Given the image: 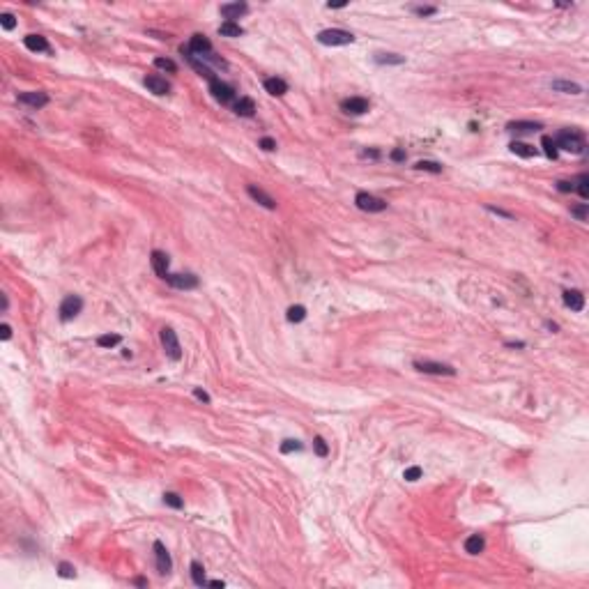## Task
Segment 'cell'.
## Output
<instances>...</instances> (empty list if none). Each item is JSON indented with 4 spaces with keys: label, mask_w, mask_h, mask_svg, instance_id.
Listing matches in <instances>:
<instances>
[{
    "label": "cell",
    "mask_w": 589,
    "mask_h": 589,
    "mask_svg": "<svg viewBox=\"0 0 589 589\" xmlns=\"http://www.w3.org/2000/svg\"><path fill=\"white\" fill-rule=\"evenodd\" d=\"M193 396H196L198 401H203V403H210V396H208V391H203V389H193Z\"/></svg>",
    "instance_id": "bcb514c9"
},
{
    "label": "cell",
    "mask_w": 589,
    "mask_h": 589,
    "mask_svg": "<svg viewBox=\"0 0 589 589\" xmlns=\"http://www.w3.org/2000/svg\"><path fill=\"white\" fill-rule=\"evenodd\" d=\"M541 145L546 147V157L548 159H557V152H559V150H557L555 141H552L550 136H543V138H541Z\"/></svg>",
    "instance_id": "1f68e13d"
},
{
    "label": "cell",
    "mask_w": 589,
    "mask_h": 589,
    "mask_svg": "<svg viewBox=\"0 0 589 589\" xmlns=\"http://www.w3.org/2000/svg\"><path fill=\"white\" fill-rule=\"evenodd\" d=\"M154 557H157V568L161 575H168L170 568H173V559H170L168 550L161 541H154Z\"/></svg>",
    "instance_id": "9c48e42d"
},
{
    "label": "cell",
    "mask_w": 589,
    "mask_h": 589,
    "mask_svg": "<svg viewBox=\"0 0 589 589\" xmlns=\"http://www.w3.org/2000/svg\"><path fill=\"white\" fill-rule=\"evenodd\" d=\"M120 343H122L120 334H102V336H97L99 348H115V345H120Z\"/></svg>",
    "instance_id": "4316f807"
},
{
    "label": "cell",
    "mask_w": 589,
    "mask_h": 589,
    "mask_svg": "<svg viewBox=\"0 0 589 589\" xmlns=\"http://www.w3.org/2000/svg\"><path fill=\"white\" fill-rule=\"evenodd\" d=\"M242 33H244L242 26L240 23H235V21H224L221 26H219V35H224V37H240Z\"/></svg>",
    "instance_id": "d4e9b609"
},
{
    "label": "cell",
    "mask_w": 589,
    "mask_h": 589,
    "mask_svg": "<svg viewBox=\"0 0 589 589\" xmlns=\"http://www.w3.org/2000/svg\"><path fill=\"white\" fill-rule=\"evenodd\" d=\"M159 338H161V348H164L166 357L173 361H180L182 359V348H180V341H177V334L173 332L170 327H164L159 332Z\"/></svg>",
    "instance_id": "3957f363"
},
{
    "label": "cell",
    "mask_w": 589,
    "mask_h": 589,
    "mask_svg": "<svg viewBox=\"0 0 589 589\" xmlns=\"http://www.w3.org/2000/svg\"><path fill=\"white\" fill-rule=\"evenodd\" d=\"M564 304L571 311H582L584 309V294L580 290H564Z\"/></svg>",
    "instance_id": "ac0fdd59"
},
{
    "label": "cell",
    "mask_w": 589,
    "mask_h": 589,
    "mask_svg": "<svg viewBox=\"0 0 589 589\" xmlns=\"http://www.w3.org/2000/svg\"><path fill=\"white\" fill-rule=\"evenodd\" d=\"M488 212H493V214H497V217H504V219H513V214L511 212H504V210H500V208H493V205H488Z\"/></svg>",
    "instance_id": "ee69618b"
},
{
    "label": "cell",
    "mask_w": 589,
    "mask_h": 589,
    "mask_svg": "<svg viewBox=\"0 0 589 589\" xmlns=\"http://www.w3.org/2000/svg\"><path fill=\"white\" fill-rule=\"evenodd\" d=\"M150 262H152V269H154V272H157L161 278L168 276V265H170V260H168V256H166L164 251H152V256H150Z\"/></svg>",
    "instance_id": "9a60e30c"
},
{
    "label": "cell",
    "mask_w": 589,
    "mask_h": 589,
    "mask_svg": "<svg viewBox=\"0 0 589 589\" xmlns=\"http://www.w3.org/2000/svg\"><path fill=\"white\" fill-rule=\"evenodd\" d=\"M389 157H391V161H399V164H401V161H405V159H408V154H405L403 147H396V150H391V154H389Z\"/></svg>",
    "instance_id": "b9f144b4"
},
{
    "label": "cell",
    "mask_w": 589,
    "mask_h": 589,
    "mask_svg": "<svg viewBox=\"0 0 589 589\" xmlns=\"http://www.w3.org/2000/svg\"><path fill=\"white\" fill-rule=\"evenodd\" d=\"M258 145H260L265 152H274V150H276V141H274V138H269V136L260 138V143H258Z\"/></svg>",
    "instance_id": "60d3db41"
},
{
    "label": "cell",
    "mask_w": 589,
    "mask_h": 589,
    "mask_svg": "<svg viewBox=\"0 0 589 589\" xmlns=\"http://www.w3.org/2000/svg\"><path fill=\"white\" fill-rule=\"evenodd\" d=\"M375 62L377 65H403L405 58L396 53H375Z\"/></svg>",
    "instance_id": "83f0119b"
},
{
    "label": "cell",
    "mask_w": 589,
    "mask_h": 589,
    "mask_svg": "<svg viewBox=\"0 0 589 589\" xmlns=\"http://www.w3.org/2000/svg\"><path fill=\"white\" fill-rule=\"evenodd\" d=\"M23 44H26L28 51H33V53H44V51H49V42H46V37H42V35H26L23 37Z\"/></svg>",
    "instance_id": "e0dca14e"
},
{
    "label": "cell",
    "mask_w": 589,
    "mask_h": 589,
    "mask_svg": "<svg viewBox=\"0 0 589 589\" xmlns=\"http://www.w3.org/2000/svg\"><path fill=\"white\" fill-rule=\"evenodd\" d=\"M511 152L518 154V157H523V159H532V157H536V147L527 145V143H520V141H513L511 143Z\"/></svg>",
    "instance_id": "cb8c5ba5"
},
{
    "label": "cell",
    "mask_w": 589,
    "mask_h": 589,
    "mask_svg": "<svg viewBox=\"0 0 589 589\" xmlns=\"http://www.w3.org/2000/svg\"><path fill=\"white\" fill-rule=\"evenodd\" d=\"M507 129H509V131H513V134H532V131H539V129H541V125H539V122L516 120V122H509Z\"/></svg>",
    "instance_id": "44dd1931"
},
{
    "label": "cell",
    "mask_w": 589,
    "mask_h": 589,
    "mask_svg": "<svg viewBox=\"0 0 589 589\" xmlns=\"http://www.w3.org/2000/svg\"><path fill=\"white\" fill-rule=\"evenodd\" d=\"M154 67H157V69H166V71H170V74L177 71V65H175L170 58H157V60H154Z\"/></svg>",
    "instance_id": "d590c367"
},
{
    "label": "cell",
    "mask_w": 589,
    "mask_h": 589,
    "mask_svg": "<svg viewBox=\"0 0 589 589\" xmlns=\"http://www.w3.org/2000/svg\"><path fill=\"white\" fill-rule=\"evenodd\" d=\"M210 92H212V97L217 99L219 104H230V102L235 99V90L228 85V83L219 81V78L210 81Z\"/></svg>",
    "instance_id": "52a82bcc"
},
{
    "label": "cell",
    "mask_w": 589,
    "mask_h": 589,
    "mask_svg": "<svg viewBox=\"0 0 589 589\" xmlns=\"http://www.w3.org/2000/svg\"><path fill=\"white\" fill-rule=\"evenodd\" d=\"M415 168L417 170H428V173H442V164H437V161H428V159L417 161Z\"/></svg>",
    "instance_id": "4dcf8cb0"
},
{
    "label": "cell",
    "mask_w": 589,
    "mask_h": 589,
    "mask_svg": "<svg viewBox=\"0 0 589 589\" xmlns=\"http://www.w3.org/2000/svg\"><path fill=\"white\" fill-rule=\"evenodd\" d=\"M19 102L30 106V109H42V106L49 104V97L44 92H21L19 94Z\"/></svg>",
    "instance_id": "2e32d148"
},
{
    "label": "cell",
    "mask_w": 589,
    "mask_h": 589,
    "mask_svg": "<svg viewBox=\"0 0 589 589\" xmlns=\"http://www.w3.org/2000/svg\"><path fill=\"white\" fill-rule=\"evenodd\" d=\"M164 504L170 509H182L184 507V502H182V497L177 495V493H166L164 495Z\"/></svg>",
    "instance_id": "836d02e7"
},
{
    "label": "cell",
    "mask_w": 589,
    "mask_h": 589,
    "mask_svg": "<svg viewBox=\"0 0 589 589\" xmlns=\"http://www.w3.org/2000/svg\"><path fill=\"white\" fill-rule=\"evenodd\" d=\"M341 109L348 115H364L368 111V99L364 97H348L341 102Z\"/></svg>",
    "instance_id": "7c38bea8"
},
{
    "label": "cell",
    "mask_w": 589,
    "mask_h": 589,
    "mask_svg": "<svg viewBox=\"0 0 589 589\" xmlns=\"http://www.w3.org/2000/svg\"><path fill=\"white\" fill-rule=\"evenodd\" d=\"M361 157H371V159H377V157H380V152H375V150H364V152H361Z\"/></svg>",
    "instance_id": "c3c4849f"
},
{
    "label": "cell",
    "mask_w": 589,
    "mask_h": 589,
    "mask_svg": "<svg viewBox=\"0 0 589 589\" xmlns=\"http://www.w3.org/2000/svg\"><path fill=\"white\" fill-rule=\"evenodd\" d=\"M435 12H437V7H415V14H419V17H431Z\"/></svg>",
    "instance_id": "7bdbcfd3"
},
{
    "label": "cell",
    "mask_w": 589,
    "mask_h": 589,
    "mask_svg": "<svg viewBox=\"0 0 589 589\" xmlns=\"http://www.w3.org/2000/svg\"><path fill=\"white\" fill-rule=\"evenodd\" d=\"M571 214L578 221H587V217H589V208H587V203H582V205H575V208H571Z\"/></svg>",
    "instance_id": "ab89813d"
},
{
    "label": "cell",
    "mask_w": 589,
    "mask_h": 589,
    "mask_svg": "<svg viewBox=\"0 0 589 589\" xmlns=\"http://www.w3.org/2000/svg\"><path fill=\"white\" fill-rule=\"evenodd\" d=\"M415 368L419 373H428V375H456V368L449 364H440V361H415Z\"/></svg>",
    "instance_id": "8992f818"
},
{
    "label": "cell",
    "mask_w": 589,
    "mask_h": 589,
    "mask_svg": "<svg viewBox=\"0 0 589 589\" xmlns=\"http://www.w3.org/2000/svg\"><path fill=\"white\" fill-rule=\"evenodd\" d=\"M58 575L60 578H76V568L71 566L69 562H60L58 564Z\"/></svg>",
    "instance_id": "8d00e7d4"
},
{
    "label": "cell",
    "mask_w": 589,
    "mask_h": 589,
    "mask_svg": "<svg viewBox=\"0 0 589 589\" xmlns=\"http://www.w3.org/2000/svg\"><path fill=\"white\" fill-rule=\"evenodd\" d=\"M557 189L562 191V193H568V191H573V182H566V180H559V182H557Z\"/></svg>",
    "instance_id": "f6af8a7d"
},
{
    "label": "cell",
    "mask_w": 589,
    "mask_h": 589,
    "mask_svg": "<svg viewBox=\"0 0 589 589\" xmlns=\"http://www.w3.org/2000/svg\"><path fill=\"white\" fill-rule=\"evenodd\" d=\"M285 318H288V322H302L306 318V309L302 304H294V306H290L288 309Z\"/></svg>",
    "instance_id": "f1b7e54d"
},
{
    "label": "cell",
    "mask_w": 589,
    "mask_h": 589,
    "mask_svg": "<svg viewBox=\"0 0 589 589\" xmlns=\"http://www.w3.org/2000/svg\"><path fill=\"white\" fill-rule=\"evenodd\" d=\"M304 444L300 440H283L281 442V453H292V451H302Z\"/></svg>",
    "instance_id": "d6a6232c"
},
{
    "label": "cell",
    "mask_w": 589,
    "mask_h": 589,
    "mask_svg": "<svg viewBox=\"0 0 589 589\" xmlns=\"http://www.w3.org/2000/svg\"><path fill=\"white\" fill-rule=\"evenodd\" d=\"M550 87L555 92H564V94H580L582 92V85L573 81H550Z\"/></svg>",
    "instance_id": "603a6c76"
},
{
    "label": "cell",
    "mask_w": 589,
    "mask_h": 589,
    "mask_svg": "<svg viewBox=\"0 0 589 589\" xmlns=\"http://www.w3.org/2000/svg\"><path fill=\"white\" fill-rule=\"evenodd\" d=\"M557 145V150H564V152L571 154H582L584 152V136L575 129H564L557 134V138H552Z\"/></svg>",
    "instance_id": "6da1fadb"
},
{
    "label": "cell",
    "mask_w": 589,
    "mask_h": 589,
    "mask_svg": "<svg viewBox=\"0 0 589 589\" xmlns=\"http://www.w3.org/2000/svg\"><path fill=\"white\" fill-rule=\"evenodd\" d=\"M191 580H193V584H196V587H205V584H208V580H205V568H203V564L191 562Z\"/></svg>",
    "instance_id": "484cf974"
},
{
    "label": "cell",
    "mask_w": 589,
    "mask_h": 589,
    "mask_svg": "<svg viewBox=\"0 0 589 589\" xmlns=\"http://www.w3.org/2000/svg\"><path fill=\"white\" fill-rule=\"evenodd\" d=\"M81 311H83V300L78 297V294H67L65 300L60 302V309H58L62 322L74 320V318H76Z\"/></svg>",
    "instance_id": "5b68a950"
},
{
    "label": "cell",
    "mask_w": 589,
    "mask_h": 589,
    "mask_svg": "<svg viewBox=\"0 0 589 589\" xmlns=\"http://www.w3.org/2000/svg\"><path fill=\"white\" fill-rule=\"evenodd\" d=\"M575 184H578V186H573V189H575V191L580 193V198H584V201H587V198H589V175H587V173L578 175Z\"/></svg>",
    "instance_id": "f546056e"
},
{
    "label": "cell",
    "mask_w": 589,
    "mask_h": 589,
    "mask_svg": "<svg viewBox=\"0 0 589 589\" xmlns=\"http://www.w3.org/2000/svg\"><path fill=\"white\" fill-rule=\"evenodd\" d=\"M403 479L410 481V483H412V481H419L421 479V467H419V465H412V467H408L403 472Z\"/></svg>",
    "instance_id": "f35d334b"
},
{
    "label": "cell",
    "mask_w": 589,
    "mask_h": 589,
    "mask_svg": "<svg viewBox=\"0 0 589 589\" xmlns=\"http://www.w3.org/2000/svg\"><path fill=\"white\" fill-rule=\"evenodd\" d=\"M164 281H168L173 288H177V290H193L198 285V276L196 274H170L168 272V276L164 278Z\"/></svg>",
    "instance_id": "ba28073f"
},
{
    "label": "cell",
    "mask_w": 589,
    "mask_h": 589,
    "mask_svg": "<svg viewBox=\"0 0 589 589\" xmlns=\"http://www.w3.org/2000/svg\"><path fill=\"white\" fill-rule=\"evenodd\" d=\"M318 42L325 44V46H348V44L355 42V35L348 33V30H341V28H327L318 33Z\"/></svg>",
    "instance_id": "7a4b0ae2"
},
{
    "label": "cell",
    "mask_w": 589,
    "mask_h": 589,
    "mask_svg": "<svg viewBox=\"0 0 589 589\" xmlns=\"http://www.w3.org/2000/svg\"><path fill=\"white\" fill-rule=\"evenodd\" d=\"M0 338H3V341H10L12 338V327L10 325H3V327H0Z\"/></svg>",
    "instance_id": "7dc6e473"
},
{
    "label": "cell",
    "mask_w": 589,
    "mask_h": 589,
    "mask_svg": "<svg viewBox=\"0 0 589 589\" xmlns=\"http://www.w3.org/2000/svg\"><path fill=\"white\" fill-rule=\"evenodd\" d=\"M313 451H316L318 456H320V458H327V456H329V447H327V442L322 440L320 435H318L316 440H313Z\"/></svg>",
    "instance_id": "e575fe53"
},
{
    "label": "cell",
    "mask_w": 589,
    "mask_h": 589,
    "mask_svg": "<svg viewBox=\"0 0 589 589\" xmlns=\"http://www.w3.org/2000/svg\"><path fill=\"white\" fill-rule=\"evenodd\" d=\"M483 548H485V541L481 534H472L465 539V552H467V555H481Z\"/></svg>",
    "instance_id": "7402d4cb"
},
{
    "label": "cell",
    "mask_w": 589,
    "mask_h": 589,
    "mask_svg": "<svg viewBox=\"0 0 589 589\" xmlns=\"http://www.w3.org/2000/svg\"><path fill=\"white\" fill-rule=\"evenodd\" d=\"M0 26H3V30H14V28H17V19H14V14H10V12L0 14Z\"/></svg>",
    "instance_id": "74e56055"
},
{
    "label": "cell",
    "mask_w": 589,
    "mask_h": 589,
    "mask_svg": "<svg viewBox=\"0 0 589 589\" xmlns=\"http://www.w3.org/2000/svg\"><path fill=\"white\" fill-rule=\"evenodd\" d=\"M143 83H145V87L150 90L152 94H159V97H164V94L170 92V83L166 81L164 76H157V74H150V76L143 78Z\"/></svg>",
    "instance_id": "8fae6325"
},
{
    "label": "cell",
    "mask_w": 589,
    "mask_h": 589,
    "mask_svg": "<svg viewBox=\"0 0 589 589\" xmlns=\"http://www.w3.org/2000/svg\"><path fill=\"white\" fill-rule=\"evenodd\" d=\"M246 10H249V5L246 3H226V5L219 7V12H221V17L226 19V21H235V19H240L242 14H246Z\"/></svg>",
    "instance_id": "5bb4252c"
},
{
    "label": "cell",
    "mask_w": 589,
    "mask_h": 589,
    "mask_svg": "<svg viewBox=\"0 0 589 589\" xmlns=\"http://www.w3.org/2000/svg\"><path fill=\"white\" fill-rule=\"evenodd\" d=\"M233 111L240 115V118H251V115L256 113V102H253L251 97H240L235 102Z\"/></svg>",
    "instance_id": "ffe728a7"
},
{
    "label": "cell",
    "mask_w": 589,
    "mask_h": 589,
    "mask_svg": "<svg viewBox=\"0 0 589 589\" xmlns=\"http://www.w3.org/2000/svg\"><path fill=\"white\" fill-rule=\"evenodd\" d=\"M208 584H210V587H221V589H224V580H210Z\"/></svg>",
    "instance_id": "681fc988"
},
{
    "label": "cell",
    "mask_w": 589,
    "mask_h": 589,
    "mask_svg": "<svg viewBox=\"0 0 589 589\" xmlns=\"http://www.w3.org/2000/svg\"><path fill=\"white\" fill-rule=\"evenodd\" d=\"M265 90H267L272 97H283L285 92H288V83L283 81V78H276V76H272V78H265Z\"/></svg>",
    "instance_id": "d6986e66"
},
{
    "label": "cell",
    "mask_w": 589,
    "mask_h": 589,
    "mask_svg": "<svg viewBox=\"0 0 589 589\" xmlns=\"http://www.w3.org/2000/svg\"><path fill=\"white\" fill-rule=\"evenodd\" d=\"M189 51L193 55H198V58H210V53H212V42H210L205 35H193V37L189 39Z\"/></svg>",
    "instance_id": "30bf717a"
},
{
    "label": "cell",
    "mask_w": 589,
    "mask_h": 589,
    "mask_svg": "<svg viewBox=\"0 0 589 589\" xmlns=\"http://www.w3.org/2000/svg\"><path fill=\"white\" fill-rule=\"evenodd\" d=\"M246 193L253 198V201L258 203V205H262V208H267V210H276V201H274L272 196H269L267 191H262L260 186H256V184H249L246 186Z\"/></svg>",
    "instance_id": "4fadbf2b"
},
{
    "label": "cell",
    "mask_w": 589,
    "mask_h": 589,
    "mask_svg": "<svg viewBox=\"0 0 589 589\" xmlns=\"http://www.w3.org/2000/svg\"><path fill=\"white\" fill-rule=\"evenodd\" d=\"M355 205L361 210V212H384L387 210V201L373 196V193H366V191H359L355 196Z\"/></svg>",
    "instance_id": "277c9868"
},
{
    "label": "cell",
    "mask_w": 589,
    "mask_h": 589,
    "mask_svg": "<svg viewBox=\"0 0 589 589\" xmlns=\"http://www.w3.org/2000/svg\"><path fill=\"white\" fill-rule=\"evenodd\" d=\"M134 582H136L138 587H145V584H147V580H145V578H136V580H134Z\"/></svg>",
    "instance_id": "f907efd6"
}]
</instances>
